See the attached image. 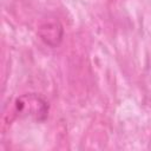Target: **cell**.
Instances as JSON below:
<instances>
[{
  "instance_id": "obj_1",
  "label": "cell",
  "mask_w": 151,
  "mask_h": 151,
  "mask_svg": "<svg viewBox=\"0 0 151 151\" xmlns=\"http://www.w3.org/2000/svg\"><path fill=\"white\" fill-rule=\"evenodd\" d=\"M15 112L20 117L44 122L48 114V104L38 94H22L15 100Z\"/></svg>"
},
{
  "instance_id": "obj_2",
  "label": "cell",
  "mask_w": 151,
  "mask_h": 151,
  "mask_svg": "<svg viewBox=\"0 0 151 151\" xmlns=\"http://www.w3.org/2000/svg\"><path fill=\"white\" fill-rule=\"evenodd\" d=\"M63 33V26L55 18L44 20L38 28V34L40 39L50 47H57L61 42Z\"/></svg>"
}]
</instances>
